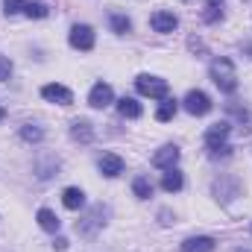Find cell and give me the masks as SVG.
<instances>
[{"mask_svg":"<svg viewBox=\"0 0 252 252\" xmlns=\"http://www.w3.org/2000/svg\"><path fill=\"white\" fill-rule=\"evenodd\" d=\"M229 132H232L229 121H220V124L208 126V132H205V150H208L211 158H229L232 156V147L226 144Z\"/></svg>","mask_w":252,"mask_h":252,"instance_id":"cell-1","label":"cell"},{"mask_svg":"<svg viewBox=\"0 0 252 252\" xmlns=\"http://www.w3.org/2000/svg\"><path fill=\"white\" fill-rule=\"evenodd\" d=\"M211 82H214L223 94H235V88H238V73H235L232 59H214V62H211Z\"/></svg>","mask_w":252,"mask_h":252,"instance_id":"cell-2","label":"cell"},{"mask_svg":"<svg viewBox=\"0 0 252 252\" xmlns=\"http://www.w3.org/2000/svg\"><path fill=\"white\" fill-rule=\"evenodd\" d=\"M112 211L106 208V205H94L82 220H76V232L82 235V238H94L103 226H106V217H109Z\"/></svg>","mask_w":252,"mask_h":252,"instance_id":"cell-3","label":"cell"},{"mask_svg":"<svg viewBox=\"0 0 252 252\" xmlns=\"http://www.w3.org/2000/svg\"><path fill=\"white\" fill-rule=\"evenodd\" d=\"M135 88H138V94H144V97H150V100H164V97L170 94L167 79H158V76H150V73H141V76L135 79Z\"/></svg>","mask_w":252,"mask_h":252,"instance_id":"cell-4","label":"cell"},{"mask_svg":"<svg viewBox=\"0 0 252 252\" xmlns=\"http://www.w3.org/2000/svg\"><path fill=\"white\" fill-rule=\"evenodd\" d=\"M182 106H185V112H188V115L202 118V115H208V112H211V106H214V103H211V97H208L205 91H196V88H193V91L185 94Z\"/></svg>","mask_w":252,"mask_h":252,"instance_id":"cell-5","label":"cell"},{"mask_svg":"<svg viewBox=\"0 0 252 252\" xmlns=\"http://www.w3.org/2000/svg\"><path fill=\"white\" fill-rule=\"evenodd\" d=\"M67 41H70L73 50H91L94 47V30L88 24H76L70 30V35H67Z\"/></svg>","mask_w":252,"mask_h":252,"instance_id":"cell-6","label":"cell"},{"mask_svg":"<svg viewBox=\"0 0 252 252\" xmlns=\"http://www.w3.org/2000/svg\"><path fill=\"white\" fill-rule=\"evenodd\" d=\"M115 103V91H112V85L109 82H97L94 88H91V94H88V106H94V109H106V106H112Z\"/></svg>","mask_w":252,"mask_h":252,"instance_id":"cell-7","label":"cell"},{"mask_svg":"<svg viewBox=\"0 0 252 252\" xmlns=\"http://www.w3.org/2000/svg\"><path fill=\"white\" fill-rule=\"evenodd\" d=\"M41 97H44L47 103H56V106H70V103H73L70 88H64V85H59V82L44 85V88H41Z\"/></svg>","mask_w":252,"mask_h":252,"instance_id":"cell-8","label":"cell"},{"mask_svg":"<svg viewBox=\"0 0 252 252\" xmlns=\"http://www.w3.org/2000/svg\"><path fill=\"white\" fill-rule=\"evenodd\" d=\"M150 27H153L156 32H173V30L179 27V18H176L173 12H167V9H158V12L150 15Z\"/></svg>","mask_w":252,"mask_h":252,"instance_id":"cell-9","label":"cell"},{"mask_svg":"<svg viewBox=\"0 0 252 252\" xmlns=\"http://www.w3.org/2000/svg\"><path fill=\"white\" fill-rule=\"evenodd\" d=\"M179 147L176 144H164L156 156H153V164L156 167H161V170H170V167H176V161H179Z\"/></svg>","mask_w":252,"mask_h":252,"instance_id":"cell-10","label":"cell"},{"mask_svg":"<svg viewBox=\"0 0 252 252\" xmlns=\"http://www.w3.org/2000/svg\"><path fill=\"white\" fill-rule=\"evenodd\" d=\"M100 173H103V176H109V179L121 176V173H124V158H121V156H115V153H106V156L100 158Z\"/></svg>","mask_w":252,"mask_h":252,"instance_id":"cell-11","label":"cell"},{"mask_svg":"<svg viewBox=\"0 0 252 252\" xmlns=\"http://www.w3.org/2000/svg\"><path fill=\"white\" fill-rule=\"evenodd\" d=\"M70 138L79 141V144H91V141H94V126L88 124L85 118H79V121L70 124Z\"/></svg>","mask_w":252,"mask_h":252,"instance_id":"cell-12","label":"cell"},{"mask_svg":"<svg viewBox=\"0 0 252 252\" xmlns=\"http://www.w3.org/2000/svg\"><path fill=\"white\" fill-rule=\"evenodd\" d=\"M214 238H208V235H199V238H188L185 244H182V252H214Z\"/></svg>","mask_w":252,"mask_h":252,"instance_id":"cell-13","label":"cell"},{"mask_svg":"<svg viewBox=\"0 0 252 252\" xmlns=\"http://www.w3.org/2000/svg\"><path fill=\"white\" fill-rule=\"evenodd\" d=\"M35 220H38V226H41L44 232H59V226H62V220H59L50 208H38Z\"/></svg>","mask_w":252,"mask_h":252,"instance_id":"cell-14","label":"cell"},{"mask_svg":"<svg viewBox=\"0 0 252 252\" xmlns=\"http://www.w3.org/2000/svg\"><path fill=\"white\" fill-rule=\"evenodd\" d=\"M161 188L167 190V193H176V190L185 188V179H182V173L176 170V167H170L167 173H164V179H161Z\"/></svg>","mask_w":252,"mask_h":252,"instance_id":"cell-15","label":"cell"},{"mask_svg":"<svg viewBox=\"0 0 252 252\" xmlns=\"http://www.w3.org/2000/svg\"><path fill=\"white\" fill-rule=\"evenodd\" d=\"M62 202H64V208H70V211H79V208L85 205V193H82L79 188H64Z\"/></svg>","mask_w":252,"mask_h":252,"instance_id":"cell-16","label":"cell"},{"mask_svg":"<svg viewBox=\"0 0 252 252\" xmlns=\"http://www.w3.org/2000/svg\"><path fill=\"white\" fill-rule=\"evenodd\" d=\"M118 112H121L124 118H132V121H135V118H141V112H144V109H141V103H138V100L124 97V100H118Z\"/></svg>","mask_w":252,"mask_h":252,"instance_id":"cell-17","label":"cell"},{"mask_svg":"<svg viewBox=\"0 0 252 252\" xmlns=\"http://www.w3.org/2000/svg\"><path fill=\"white\" fill-rule=\"evenodd\" d=\"M44 138V129L35 124H24L21 126V141H27V144H38Z\"/></svg>","mask_w":252,"mask_h":252,"instance_id":"cell-18","label":"cell"},{"mask_svg":"<svg viewBox=\"0 0 252 252\" xmlns=\"http://www.w3.org/2000/svg\"><path fill=\"white\" fill-rule=\"evenodd\" d=\"M24 15H27V18H47L50 9H47L41 0H27V3H24Z\"/></svg>","mask_w":252,"mask_h":252,"instance_id":"cell-19","label":"cell"},{"mask_svg":"<svg viewBox=\"0 0 252 252\" xmlns=\"http://www.w3.org/2000/svg\"><path fill=\"white\" fill-rule=\"evenodd\" d=\"M176 109H179V103L176 100H170V97H164V103L158 106V112H156V121H173V115H176Z\"/></svg>","mask_w":252,"mask_h":252,"instance_id":"cell-20","label":"cell"},{"mask_svg":"<svg viewBox=\"0 0 252 252\" xmlns=\"http://www.w3.org/2000/svg\"><path fill=\"white\" fill-rule=\"evenodd\" d=\"M132 190H135V196H138V199H150V196H153V185H150V179H147V176H135Z\"/></svg>","mask_w":252,"mask_h":252,"instance_id":"cell-21","label":"cell"},{"mask_svg":"<svg viewBox=\"0 0 252 252\" xmlns=\"http://www.w3.org/2000/svg\"><path fill=\"white\" fill-rule=\"evenodd\" d=\"M112 30L118 35H126V32H132V21L126 15H112Z\"/></svg>","mask_w":252,"mask_h":252,"instance_id":"cell-22","label":"cell"},{"mask_svg":"<svg viewBox=\"0 0 252 252\" xmlns=\"http://www.w3.org/2000/svg\"><path fill=\"white\" fill-rule=\"evenodd\" d=\"M24 3L27 0H3V12L6 15H18V12H24Z\"/></svg>","mask_w":252,"mask_h":252,"instance_id":"cell-23","label":"cell"},{"mask_svg":"<svg viewBox=\"0 0 252 252\" xmlns=\"http://www.w3.org/2000/svg\"><path fill=\"white\" fill-rule=\"evenodd\" d=\"M9 76H12V59L0 56V82H6Z\"/></svg>","mask_w":252,"mask_h":252,"instance_id":"cell-24","label":"cell"},{"mask_svg":"<svg viewBox=\"0 0 252 252\" xmlns=\"http://www.w3.org/2000/svg\"><path fill=\"white\" fill-rule=\"evenodd\" d=\"M217 18H223V12H220L217 6H208V12H205V21H208V24H214Z\"/></svg>","mask_w":252,"mask_h":252,"instance_id":"cell-25","label":"cell"},{"mask_svg":"<svg viewBox=\"0 0 252 252\" xmlns=\"http://www.w3.org/2000/svg\"><path fill=\"white\" fill-rule=\"evenodd\" d=\"M53 250H67V238H56V241H53Z\"/></svg>","mask_w":252,"mask_h":252,"instance_id":"cell-26","label":"cell"},{"mask_svg":"<svg viewBox=\"0 0 252 252\" xmlns=\"http://www.w3.org/2000/svg\"><path fill=\"white\" fill-rule=\"evenodd\" d=\"M217 3H223V0H208V6H217Z\"/></svg>","mask_w":252,"mask_h":252,"instance_id":"cell-27","label":"cell"},{"mask_svg":"<svg viewBox=\"0 0 252 252\" xmlns=\"http://www.w3.org/2000/svg\"><path fill=\"white\" fill-rule=\"evenodd\" d=\"M3 118H6V112H3V106H0V121H3Z\"/></svg>","mask_w":252,"mask_h":252,"instance_id":"cell-28","label":"cell"},{"mask_svg":"<svg viewBox=\"0 0 252 252\" xmlns=\"http://www.w3.org/2000/svg\"><path fill=\"white\" fill-rule=\"evenodd\" d=\"M241 252H247V250H241Z\"/></svg>","mask_w":252,"mask_h":252,"instance_id":"cell-29","label":"cell"}]
</instances>
